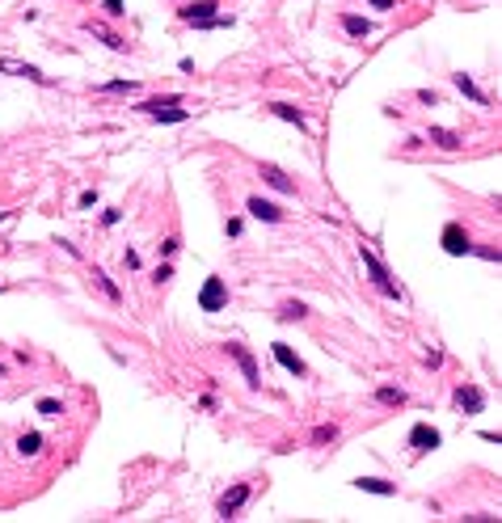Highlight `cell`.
Segmentation results:
<instances>
[{
	"label": "cell",
	"mask_w": 502,
	"mask_h": 523,
	"mask_svg": "<svg viewBox=\"0 0 502 523\" xmlns=\"http://www.w3.org/2000/svg\"><path fill=\"white\" fill-rule=\"evenodd\" d=\"M224 351H228V355L237 359V367H241V376H245V384H249V389H258V384H262V372H258V359H253V355H249V351H245L241 342H228Z\"/></svg>",
	"instance_id": "cell-4"
},
{
	"label": "cell",
	"mask_w": 502,
	"mask_h": 523,
	"mask_svg": "<svg viewBox=\"0 0 502 523\" xmlns=\"http://www.w3.org/2000/svg\"><path fill=\"white\" fill-rule=\"evenodd\" d=\"M376 401H380V405H406L410 397H406V389H397V384H380V389H376Z\"/></svg>",
	"instance_id": "cell-20"
},
{
	"label": "cell",
	"mask_w": 502,
	"mask_h": 523,
	"mask_svg": "<svg viewBox=\"0 0 502 523\" xmlns=\"http://www.w3.org/2000/svg\"><path fill=\"white\" fill-rule=\"evenodd\" d=\"M266 110H270V114H275V118H283V122H296V127H300V131H308V122H304V114H300V110H296V106H291V101H270V106H266Z\"/></svg>",
	"instance_id": "cell-17"
},
{
	"label": "cell",
	"mask_w": 502,
	"mask_h": 523,
	"mask_svg": "<svg viewBox=\"0 0 502 523\" xmlns=\"http://www.w3.org/2000/svg\"><path fill=\"white\" fill-rule=\"evenodd\" d=\"M368 4H372V8H380V13H389V8H393V0H368Z\"/></svg>",
	"instance_id": "cell-34"
},
{
	"label": "cell",
	"mask_w": 502,
	"mask_h": 523,
	"mask_svg": "<svg viewBox=\"0 0 502 523\" xmlns=\"http://www.w3.org/2000/svg\"><path fill=\"white\" fill-rule=\"evenodd\" d=\"M245 503H249V486L241 481V486H232V490L220 498V519H237V511H241Z\"/></svg>",
	"instance_id": "cell-7"
},
{
	"label": "cell",
	"mask_w": 502,
	"mask_h": 523,
	"mask_svg": "<svg viewBox=\"0 0 502 523\" xmlns=\"http://www.w3.org/2000/svg\"><path fill=\"white\" fill-rule=\"evenodd\" d=\"M258 173H262V182H266L270 190H279V194H296V182H291V177H287L279 165H262Z\"/></svg>",
	"instance_id": "cell-11"
},
{
	"label": "cell",
	"mask_w": 502,
	"mask_h": 523,
	"mask_svg": "<svg viewBox=\"0 0 502 523\" xmlns=\"http://www.w3.org/2000/svg\"><path fill=\"white\" fill-rule=\"evenodd\" d=\"M0 72L4 76H21V80H34V84H51V76H42L34 63H21V59H0Z\"/></svg>",
	"instance_id": "cell-8"
},
{
	"label": "cell",
	"mask_w": 502,
	"mask_h": 523,
	"mask_svg": "<svg viewBox=\"0 0 502 523\" xmlns=\"http://www.w3.org/2000/svg\"><path fill=\"white\" fill-rule=\"evenodd\" d=\"M359 262H363V270H368V279H372V287L380 291V296H389V300H401V283L393 279V270L368 249V245H359Z\"/></svg>",
	"instance_id": "cell-1"
},
{
	"label": "cell",
	"mask_w": 502,
	"mask_h": 523,
	"mask_svg": "<svg viewBox=\"0 0 502 523\" xmlns=\"http://www.w3.org/2000/svg\"><path fill=\"white\" fill-rule=\"evenodd\" d=\"M177 17L186 25H194V30H224V25H232V17L215 13V0H190V4L177 8Z\"/></svg>",
	"instance_id": "cell-2"
},
{
	"label": "cell",
	"mask_w": 502,
	"mask_h": 523,
	"mask_svg": "<svg viewBox=\"0 0 502 523\" xmlns=\"http://www.w3.org/2000/svg\"><path fill=\"white\" fill-rule=\"evenodd\" d=\"M469 253H477V258H486V262H502V253L494 245H469Z\"/></svg>",
	"instance_id": "cell-26"
},
{
	"label": "cell",
	"mask_w": 502,
	"mask_h": 523,
	"mask_svg": "<svg viewBox=\"0 0 502 523\" xmlns=\"http://www.w3.org/2000/svg\"><path fill=\"white\" fill-rule=\"evenodd\" d=\"M156 249H161V253H165V258H173V253H177V249H182V241H177V237H165V241H161V245H156Z\"/></svg>",
	"instance_id": "cell-27"
},
{
	"label": "cell",
	"mask_w": 502,
	"mask_h": 523,
	"mask_svg": "<svg viewBox=\"0 0 502 523\" xmlns=\"http://www.w3.org/2000/svg\"><path fill=\"white\" fill-rule=\"evenodd\" d=\"M427 139H431L435 148H444V152H456V148H465V139H460L456 131H448V127H431V131H427Z\"/></svg>",
	"instance_id": "cell-13"
},
{
	"label": "cell",
	"mask_w": 502,
	"mask_h": 523,
	"mask_svg": "<svg viewBox=\"0 0 502 523\" xmlns=\"http://www.w3.org/2000/svg\"><path fill=\"white\" fill-rule=\"evenodd\" d=\"M101 4H106L110 17H123V13H127V0H101Z\"/></svg>",
	"instance_id": "cell-28"
},
{
	"label": "cell",
	"mask_w": 502,
	"mask_h": 523,
	"mask_svg": "<svg viewBox=\"0 0 502 523\" xmlns=\"http://www.w3.org/2000/svg\"><path fill=\"white\" fill-rule=\"evenodd\" d=\"M452 401H456L460 414H482V410H486V393H482L477 384H460V389L452 393Z\"/></svg>",
	"instance_id": "cell-5"
},
{
	"label": "cell",
	"mask_w": 502,
	"mask_h": 523,
	"mask_svg": "<svg viewBox=\"0 0 502 523\" xmlns=\"http://www.w3.org/2000/svg\"><path fill=\"white\" fill-rule=\"evenodd\" d=\"M418 101H422V106H439V93H435V89H418Z\"/></svg>",
	"instance_id": "cell-29"
},
{
	"label": "cell",
	"mask_w": 502,
	"mask_h": 523,
	"mask_svg": "<svg viewBox=\"0 0 502 523\" xmlns=\"http://www.w3.org/2000/svg\"><path fill=\"white\" fill-rule=\"evenodd\" d=\"M38 452H42V435H34V431H30V435H21V439H17V456H38Z\"/></svg>",
	"instance_id": "cell-21"
},
{
	"label": "cell",
	"mask_w": 502,
	"mask_h": 523,
	"mask_svg": "<svg viewBox=\"0 0 502 523\" xmlns=\"http://www.w3.org/2000/svg\"><path fill=\"white\" fill-rule=\"evenodd\" d=\"M34 410H38V414H42V418H59V414H63V405H59V401H55V397H42V401H38V405H34Z\"/></svg>",
	"instance_id": "cell-23"
},
{
	"label": "cell",
	"mask_w": 502,
	"mask_h": 523,
	"mask_svg": "<svg viewBox=\"0 0 502 523\" xmlns=\"http://www.w3.org/2000/svg\"><path fill=\"white\" fill-rule=\"evenodd\" d=\"M93 203H97V190H84V194H80V207H84V211H89V207H93Z\"/></svg>",
	"instance_id": "cell-32"
},
{
	"label": "cell",
	"mask_w": 502,
	"mask_h": 523,
	"mask_svg": "<svg viewBox=\"0 0 502 523\" xmlns=\"http://www.w3.org/2000/svg\"><path fill=\"white\" fill-rule=\"evenodd\" d=\"M84 30H89L93 38H101L110 51H127V38H118V34H114V30H106L101 21H84Z\"/></svg>",
	"instance_id": "cell-15"
},
{
	"label": "cell",
	"mask_w": 502,
	"mask_h": 523,
	"mask_svg": "<svg viewBox=\"0 0 502 523\" xmlns=\"http://www.w3.org/2000/svg\"><path fill=\"white\" fill-rule=\"evenodd\" d=\"M118 220H123V211H106V215H101V224H106V228H114Z\"/></svg>",
	"instance_id": "cell-33"
},
{
	"label": "cell",
	"mask_w": 502,
	"mask_h": 523,
	"mask_svg": "<svg viewBox=\"0 0 502 523\" xmlns=\"http://www.w3.org/2000/svg\"><path fill=\"white\" fill-rule=\"evenodd\" d=\"M342 30H346L351 38H368V34H372V21H368V17H355V13H342Z\"/></svg>",
	"instance_id": "cell-19"
},
{
	"label": "cell",
	"mask_w": 502,
	"mask_h": 523,
	"mask_svg": "<svg viewBox=\"0 0 502 523\" xmlns=\"http://www.w3.org/2000/svg\"><path fill=\"white\" fill-rule=\"evenodd\" d=\"M439 245H444V253H452V258H465L473 241H469V232H465L460 224H448V228H444V237H439Z\"/></svg>",
	"instance_id": "cell-6"
},
{
	"label": "cell",
	"mask_w": 502,
	"mask_h": 523,
	"mask_svg": "<svg viewBox=\"0 0 502 523\" xmlns=\"http://www.w3.org/2000/svg\"><path fill=\"white\" fill-rule=\"evenodd\" d=\"M334 439H338V427H334V422H325V427L313 431V443H317V448H321V443H334Z\"/></svg>",
	"instance_id": "cell-24"
},
{
	"label": "cell",
	"mask_w": 502,
	"mask_h": 523,
	"mask_svg": "<svg viewBox=\"0 0 502 523\" xmlns=\"http://www.w3.org/2000/svg\"><path fill=\"white\" fill-rule=\"evenodd\" d=\"M0 376H4V363H0Z\"/></svg>",
	"instance_id": "cell-35"
},
{
	"label": "cell",
	"mask_w": 502,
	"mask_h": 523,
	"mask_svg": "<svg viewBox=\"0 0 502 523\" xmlns=\"http://www.w3.org/2000/svg\"><path fill=\"white\" fill-rule=\"evenodd\" d=\"M123 266H127V270H139V253H135V249H127V253H123Z\"/></svg>",
	"instance_id": "cell-30"
},
{
	"label": "cell",
	"mask_w": 502,
	"mask_h": 523,
	"mask_svg": "<svg viewBox=\"0 0 502 523\" xmlns=\"http://www.w3.org/2000/svg\"><path fill=\"white\" fill-rule=\"evenodd\" d=\"M355 490L376 494V498H393V494H397V486H393V481H384V477H359V481H355Z\"/></svg>",
	"instance_id": "cell-14"
},
{
	"label": "cell",
	"mask_w": 502,
	"mask_h": 523,
	"mask_svg": "<svg viewBox=\"0 0 502 523\" xmlns=\"http://www.w3.org/2000/svg\"><path fill=\"white\" fill-rule=\"evenodd\" d=\"M300 317H308V308H304L300 300H291V304L279 308V321H300Z\"/></svg>",
	"instance_id": "cell-22"
},
{
	"label": "cell",
	"mask_w": 502,
	"mask_h": 523,
	"mask_svg": "<svg viewBox=\"0 0 502 523\" xmlns=\"http://www.w3.org/2000/svg\"><path fill=\"white\" fill-rule=\"evenodd\" d=\"M152 279H156V283H165V279H173V266H169V262H165V266H156V270H152Z\"/></svg>",
	"instance_id": "cell-31"
},
{
	"label": "cell",
	"mask_w": 502,
	"mask_h": 523,
	"mask_svg": "<svg viewBox=\"0 0 502 523\" xmlns=\"http://www.w3.org/2000/svg\"><path fill=\"white\" fill-rule=\"evenodd\" d=\"M452 84H456V89H460V93H465L469 101H477V106H490V97H486V93L477 89V80H473V76H465V72H456V76H452Z\"/></svg>",
	"instance_id": "cell-16"
},
{
	"label": "cell",
	"mask_w": 502,
	"mask_h": 523,
	"mask_svg": "<svg viewBox=\"0 0 502 523\" xmlns=\"http://www.w3.org/2000/svg\"><path fill=\"white\" fill-rule=\"evenodd\" d=\"M97 89H101V93H135L139 84H135V80H110V84H97Z\"/></svg>",
	"instance_id": "cell-25"
},
{
	"label": "cell",
	"mask_w": 502,
	"mask_h": 523,
	"mask_svg": "<svg viewBox=\"0 0 502 523\" xmlns=\"http://www.w3.org/2000/svg\"><path fill=\"white\" fill-rule=\"evenodd\" d=\"M93 287H97V291H101L110 304H123V291H118V283H114L106 270H97V266H93Z\"/></svg>",
	"instance_id": "cell-18"
},
{
	"label": "cell",
	"mask_w": 502,
	"mask_h": 523,
	"mask_svg": "<svg viewBox=\"0 0 502 523\" xmlns=\"http://www.w3.org/2000/svg\"><path fill=\"white\" fill-rule=\"evenodd\" d=\"M270 351H275V363H279L283 372H291V376H304V372H308V367H304V359H300V355H296L287 342H275Z\"/></svg>",
	"instance_id": "cell-9"
},
{
	"label": "cell",
	"mask_w": 502,
	"mask_h": 523,
	"mask_svg": "<svg viewBox=\"0 0 502 523\" xmlns=\"http://www.w3.org/2000/svg\"><path fill=\"white\" fill-rule=\"evenodd\" d=\"M439 443H444V439H439V431H435V427H427V422H418V427L410 431V448H414V452H435Z\"/></svg>",
	"instance_id": "cell-10"
},
{
	"label": "cell",
	"mask_w": 502,
	"mask_h": 523,
	"mask_svg": "<svg viewBox=\"0 0 502 523\" xmlns=\"http://www.w3.org/2000/svg\"><path fill=\"white\" fill-rule=\"evenodd\" d=\"M245 207H249V215H253V220H262V224H279V220H283V211H279L275 203H266V199H258V194H253V199H249Z\"/></svg>",
	"instance_id": "cell-12"
},
{
	"label": "cell",
	"mask_w": 502,
	"mask_h": 523,
	"mask_svg": "<svg viewBox=\"0 0 502 523\" xmlns=\"http://www.w3.org/2000/svg\"><path fill=\"white\" fill-rule=\"evenodd\" d=\"M224 304H228V287H224L220 275H211V279L203 283V291H199V308H203V313H220Z\"/></svg>",
	"instance_id": "cell-3"
}]
</instances>
